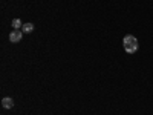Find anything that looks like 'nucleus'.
<instances>
[{"label":"nucleus","mask_w":153,"mask_h":115,"mask_svg":"<svg viewBox=\"0 0 153 115\" xmlns=\"http://www.w3.org/2000/svg\"><path fill=\"white\" fill-rule=\"evenodd\" d=\"M22 31H23V34H29V32H32V31H34V25H32V23H23Z\"/></svg>","instance_id":"20e7f679"},{"label":"nucleus","mask_w":153,"mask_h":115,"mask_svg":"<svg viewBox=\"0 0 153 115\" xmlns=\"http://www.w3.org/2000/svg\"><path fill=\"white\" fill-rule=\"evenodd\" d=\"M2 106H3L5 109H12V108H14V100L9 98V97H5V98L2 100Z\"/></svg>","instance_id":"7ed1b4c3"},{"label":"nucleus","mask_w":153,"mask_h":115,"mask_svg":"<svg viewBox=\"0 0 153 115\" xmlns=\"http://www.w3.org/2000/svg\"><path fill=\"white\" fill-rule=\"evenodd\" d=\"M124 51L127 54H135L138 51V45H132V46H124Z\"/></svg>","instance_id":"39448f33"},{"label":"nucleus","mask_w":153,"mask_h":115,"mask_svg":"<svg viewBox=\"0 0 153 115\" xmlns=\"http://www.w3.org/2000/svg\"><path fill=\"white\" fill-rule=\"evenodd\" d=\"M22 26H23V25H22L20 19H14V20H12V28H14V29H22Z\"/></svg>","instance_id":"423d86ee"},{"label":"nucleus","mask_w":153,"mask_h":115,"mask_svg":"<svg viewBox=\"0 0 153 115\" xmlns=\"http://www.w3.org/2000/svg\"><path fill=\"white\" fill-rule=\"evenodd\" d=\"M22 37H23V31H22V29H14V31L9 34V42L17 43V42L22 40Z\"/></svg>","instance_id":"f257e3e1"},{"label":"nucleus","mask_w":153,"mask_h":115,"mask_svg":"<svg viewBox=\"0 0 153 115\" xmlns=\"http://www.w3.org/2000/svg\"><path fill=\"white\" fill-rule=\"evenodd\" d=\"M132 45H138L136 37H133V35H126V37L123 38V46H132Z\"/></svg>","instance_id":"f03ea898"}]
</instances>
